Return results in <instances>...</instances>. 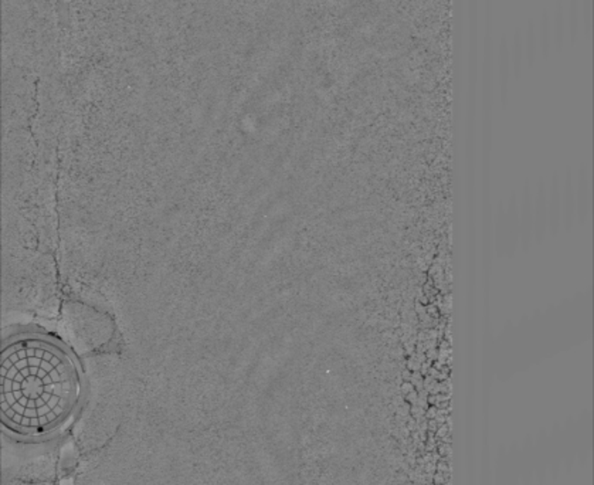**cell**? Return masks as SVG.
<instances>
[{"label":"cell","instance_id":"cell-1","mask_svg":"<svg viewBox=\"0 0 594 485\" xmlns=\"http://www.w3.org/2000/svg\"><path fill=\"white\" fill-rule=\"evenodd\" d=\"M85 395L78 358L60 339L39 332L8 338L0 363L2 427L25 441H42L63 430Z\"/></svg>","mask_w":594,"mask_h":485},{"label":"cell","instance_id":"cell-2","mask_svg":"<svg viewBox=\"0 0 594 485\" xmlns=\"http://www.w3.org/2000/svg\"><path fill=\"white\" fill-rule=\"evenodd\" d=\"M508 39L505 36L499 37L498 47L495 49V66L498 73V81H499V91H501V100L505 103L508 98V87H509V78H511V62H509V50H508Z\"/></svg>","mask_w":594,"mask_h":485},{"label":"cell","instance_id":"cell-3","mask_svg":"<svg viewBox=\"0 0 594 485\" xmlns=\"http://www.w3.org/2000/svg\"><path fill=\"white\" fill-rule=\"evenodd\" d=\"M550 30H552V43L553 50L556 53L563 50L564 40H566V19H564V8L562 2H556L553 15L550 16Z\"/></svg>","mask_w":594,"mask_h":485},{"label":"cell","instance_id":"cell-4","mask_svg":"<svg viewBox=\"0 0 594 485\" xmlns=\"http://www.w3.org/2000/svg\"><path fill=\"white\" fill-rule=\"evenodd\" d=\"M522 36H523V63L528 66V69H532L539 56L537 35H536V26L533 21L528 22V26L525 29V33H522Z\"/></svg>","mask_w":594,"mask_h":485},{"label":"cell","instance_id":"cell-5","mask_svg":"<svg viewBox=\"0 0 594 485\" xmlns=\"http://www.w3.org/2000/svg\"><path fill=\"white\" fill-rule=\"evenodd\" d=\"M508 50H509L511 70L513 71L515 77H519L523 69V36H522L521 29H516L513 32L511 42H508Z\"/></svg>","mask_w":594,"mask_h":485},{"label":"cell","instance_id":"cell-6","mask_svg":"<svg viewBox=\"0 0 594 485\" xmlns=\"http://www.w3.org/2000/svg\"><path fill=\"white\" fill-rule=\"evenodd\" d=\"M564 19H566V36H569L570 43L574 45L581 36L578 0H569L567 9L564 11Z\"/></svg>","mask_w":594,"mask_h":485},{"label":"cell","instance_id":"cell-7","mask_svg":"<svg viewBox=\"0 0 594 485\" xmlns=\"http://www.w3.org/2000/svg\"><path fill=\"white\" fill-rule=\"evenodd\" d=\"M537 47L539 56L542 59H547L550 52L553 50L552 43V30H550V16L547 12H543L537 26Z\"/></svg>","mask_w":594,"mask_h":485},{"label":"cell","instance_id":"cell-8","mask_svg":"<svg viewBox=\"0 0 594 485\" xmlns=\"http://www.w3.org/2000/svg\"><path fill=\"white\" fill-rule=\"evenodd\" d=\"M580 22H581V35L587 39L593 33V0H578Z\"/></svg>","mask_w":594,"mask_h":485}]
</instances>
